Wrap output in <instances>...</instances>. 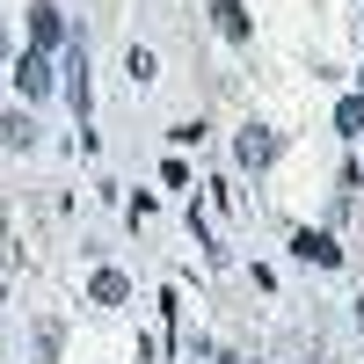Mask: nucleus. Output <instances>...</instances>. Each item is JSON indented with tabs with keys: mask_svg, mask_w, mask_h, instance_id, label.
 Listing matches in <instances>:
<instances>
[{
	"mask_svg": "<svg viewBox=\"0 0 364 364\" xmlns=\"http://www.w3.org/2000/svg\"><path fill=\"white\" fill-rule=\"evenodd\" d=\"M15 87H22L29 102H44V95H51V66H44L37 51H29V58H15Z\"/></svg>",
	"mask_w": 364,
	"mask_h": 364,
	"instance_id": "nucleus-1",
	"label": "nucleus"
},
{
	"mask_svg": "<svg viewBox=\"0 0 364 364\" xmlns=\"http://www.w3.org/2000/svg\"><path fill=\"white\" fill-rule=\"evenodd\" d=\"M291 248L306 255V262H321V269H336V262H343V248H336L328 233H314V226H299V233H291Z\"/></svg>",
	"mask_w": 364,
	"mask_h": 364,
	"instance_id": "nucleus-2",
	"label": "nucleus"
},
{
	"mask_svg": "<svg viewBox=\"0 0 364 364\" xmlns=\"http://www.w3.org/2000/svg\"><path fill=\"white\" fill-rule=\"evenodd\" d=\"M211 15H219V37H248V8H240V0H219V8H211Z\"/></svg>",
	"mask_w": 364,
	"mask_h": 364,
	"instance_id": "nucleus-3",
	"label": "nucleus"
},
{
	"mask_svg": "<svg viewBox=\"0 0 364 364\" xmlns=\"http://www.w3.org/2000/svg\"><path fill=\"white\" fill-rule=\"evenodd\" d=\"M269 154H277V139H269L262 124H255V132H240V161H248V168H262Z\"/></svg>",
	"mask_w": 364,
	"mask_h": 364,
	"instance_id": "nucleus-4",
	"label": "nucleus"
},
{
	"mask_svg": "<svg viewBox=\"0 0 364 364\" xmlns=\"http://www.w3.org/2000/svg\"><path fill=\"white\" fill-rule=\"evenodd\" d=\"M87 291H95V306H117V299H124V277H117V269H102Z\"/></svg>",
	"mask_w": 364,
	"mask_h": 364,
	"instance_id": "nucleus-5",
	"label": "nucleus"
},
{
	"mask_svg": "<svg viewBox=\"0 0 364 364\" xmlns=\"http://www.w3.org/2000/svg\"><path fill=\"white\" fill-rule=\"evenodd\" d=\"M29 37H37V44H58V8H37V15H29Z\"/></svg>",
	"mask_w": 364,
	"mask_h": 364,
	"instance_id": "nucleus-6",
	"label": "nucleus"
},
{
	"mask_svg": "<svg viewBox=\"0 0 364 364\" xmlns=\"http://www.w3.org/2000/svg\"><path fill=\"white\" fill-rule=\"evenodd\" d=\"M37 132H29V117H0V146H29Z\"/></svg>",
	"mask_w": 364,
	"mask_h": 364,
	"instance_id": "nucleus-7",
	"label": "nucleus"
},
{
	"mask_svg": "<svg viewBox=\"0 0 364 364\" xmlns=\"http://www.w3.org/2000/svg\"><path fill=\"white\" fill-rule=\"evenodd\" d=\"M336 124H343V132H364V95H357V102H343V117H336Z\"/></svg>",
	"mask_w": 364,
	"mask_h": 364,
	"instance_id": "nucleus-8",
	"label": "nucleus"
},
{
	"mask_svg": "<svg viewBox=\"0 0 364 364\" xmlns=\"http://www.w3.org/2000/svg\"><path fill=\"white\" fill-rule=\"evenodd\" d=\"M0 58H8V37H0Z\"/></svg>",
	"mask_w": 364,
	"mask_h": 364,
	"instance_id": "nucleus-9",
	"label": "nucleus"
}]
</instances>
